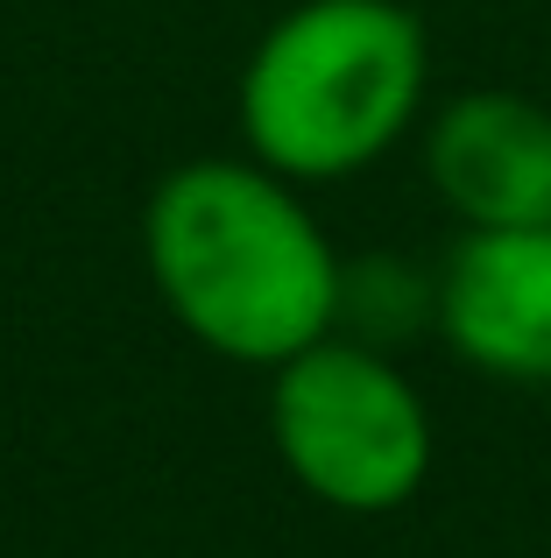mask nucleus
<instances>
[{
  "instance_id": "1",
  "label": "nucleus",
  "mask_w": 551,
  "mask_h": 558,
  "mask_svg": "<svg viewBox=\"0 0 551 558\" xmlns=\"http://www.w3.org/2000/svg\"><path fill=\"white\" fill-rule=\"evenodd\" d=\"M142 269L163 312L234 368L269 375L340 326L346 255L304 205V184L255 156L163 170L142 205Z\"/></svg>"
},
{
  "instance_id": "2",
  "label": "nucleus",
  "mask_w": 551,
  "mask_h": 558,
  "mask_svg": "<svg viewBox=\"0 0 551 558\" xmlns=\"http://www.w3.org/2000/svg\"><path fill=\"white\" fill-rule=\"evenodd\" d=\"M431 107V36L403 0H297L234 85L241 156L290 184L368 178Z\"/></svg>"
},
{
  "instance_id": "3",
  "label": "nucleus",
  "mask_w": 551,
  "mask_h": 558,
  "mask_svg": "<svg viewBox=\"0 0 551 558\" xmlns=\"http://www.w3.org/2000/svg\"><path fill=\"white\" fill-rule=\"evenodd\" d=\"M269 438L283 474L332 517H396L439 460L431 403L396 354L326 332L269 368Z\"/></svg>"
},
{
  "instance_id": "4",
  "label": "nucleus",
  "mask_w": 551,
  "mask_h": 558,
  "mask_svg": "<svg viewBox=\"0 0 551 558\" xmlns=\"http://www.w3.org/2000/svg\"><path fill=\"white\" fill-rule=\"evenodd\" d=\"M417 170L460 233L551 227V107L516 85H467L425 107Z\"/></svg>"
},
{
  "instance_id": "5",
  "label": "nucleus",
  "mask_w": 551,
  "mask_h": 558,
  "mask_svg": "<svg viewBox=\"0 0 551 558\" xmlns=\"http://www.w3.org/2000/svg\"><path fill=\"white\" fill-rule=\"evenodd\" d=\"M431 276V332L453 347L460 368L510 389H551V227L453 233Z\"/></svg>"
},
{
  "instance_id": "6",
  "label": "nucleus",
  "mask_w": 551,
  "mask_h": 558,
  "mask_svg": "<svg viewBox=\"0 0 551 558\" xmlns=\"http://www.w3.org/2000/svg\"><path fill=\"white\" fill-rule=\"evenodd\" d=\"M431 312H439V276H431V262L354 255L340 269V326L332 332L396 354V347H411L417 332H431Z\"/></svg>"
}]
</instances>
